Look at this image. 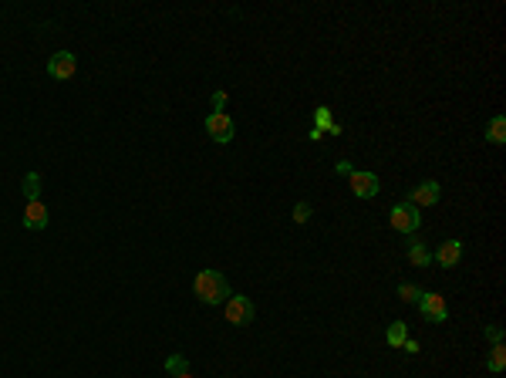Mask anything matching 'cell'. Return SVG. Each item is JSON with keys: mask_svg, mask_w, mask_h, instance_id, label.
Wrapping results in <instances>:
<instances>
[{"mask_svg": "<svg viewBox=\"0 0 506 378\" xmlns=\"http://www.w3.org/2000/svg\"><path fill=\"white\" fill-rule=\"evenodd\" d=\"M193 294L206 308H223L226 298H230V280L220 274V271H199L193 277Z\"/></svg>", "mask_w": 506, "mask_h": 378, "instance_id": "6da1fadb", "label": "cell"}, {"mask_svg": "<svg viewBox=\"0 0 506 378\" xmlns=\"http://www.w3.org/2000/svg\"><path fill=\"white\" fill-rule=\"evenodd\" d=\"M389 223H391V230H399V233H405V236L418 233V226H422L418 206H412L409 199H399V203L389 209Z\"/></svg>", "mask_w": 506, "mask_h": 378, "instance_id": "7a4b0ae2", "label": "cell"}, {"mask_svg": "<svg viewBox=\"0 0 506 378\" xmlns=\"http://www.w3.org/2000/svg\"><path fill=\"white\" fill-rule=\"evenodd\" d=\"M253 314H257V308H253V300L247 294H230L226 304H223V317H226V325L233 327H247L253 321Z\"/></svg>", "mask_w": 506, "mask_h": 378, "instance_id": "3957f363", "label": "cell"}, {"mask_svg": "<svg viewBox=\"0 0 506 378\" xmlns=\"http://www.w3.org/2000/svg\"><path fill=\"white\" fill-rule=\"evenodd\" d=\"M206 132H209V139L216 145H230L233 142V135H236V125H233V118L226 115V112H209L206 115Z\"/></svg>", "mask_w": 506, "mask_h": 378, "instance_id": "277c9868", "label": "cell"}, {"mask_svg": "<svg viewBox=\"0 0 506 378\" xmlns=\"http://www.w3.org/2000/svg\"><path fill=\"white\" fill-rule=\"evenodd\" d=\"M418 314L426 317V321H449V308H446V298L442 294H436V290H426L422 298H418Z\"/></svg>", "mask_w": 506, "mask_h": 378, "instance_id": "5b68a950", "label": "cell"}, {"mask_svg": "<svg viewBox=\"0 0 506 378\" xmlns=\"http://www.w3.org/2000/svg\"><path fill=\"white\" fill-rule=\"evenodd\" d=\"M351 183V193L358 196V199H371V196L381 193V179H378V172H351L348 176Z\"/></svg>", "mask_w": 506, "mask_h": 378, "instance_id": "8992f818", "label": "cell"}, {"mask_svg": "<svg viewBox=\"0 0 506 378\" xmlns=\"http://www.w3.org/2000/svg\"><path fill=\"white\" fill-rule=\"evenodd\" d=\"M463 253H466V247H463V240H455V236H449V240H442L439 250L432 253V261L439 263L442 271H453L455 263L463 261Z\"/></svg>", "mask_w": 506, "mask_h": 378, "instance_id": "52a82bcc", "label": "cell"}, {"mask_svg": "<svg viewBox=\"0 0 506 378\" xmlns=\"http://www.w3.org/2000/svg\"><path fill=\"white\" fill-rule=\"evenodd\" d=\"M75 71H78V58H75L71 51H58V54H51V61H48V75H51L54 81L75 78Z\"/></svg>", "mask_w": 506, "mask_h": 378, "instance_id": "ba28073f", "label": "cell"}, {"mask_svg": "<svg viewBox=\"0 0 506 378\" xmlns=\"http://www.w3.org/2000/svg\"><path fill=\"white\" fill-rule=\"evenodd\" d=\"M442 199V186L436 179H426V183H418L416 189H409V203L412 206H436Z\"/></svg>", "mask_w": 506, "mask_h": 378, "instance_id": "9c48e42d", "label": "cell"}, {"mask_svg": "<svg viewBox=\"0 0 506 378\" xmlns=\"http://www.w3.org/2000/svg\"><path fill=\"white\" fill-rule=\"evenodd\" d=\"M48 220H51V213H48V206L41 203V199H34V203H27L24 206V230H48Z\"/></svg>", "mask_w": 506, "mask_h": 378, "instance_id": "30bf717a", "label": "cell"}, {"mask_svg": "<svg viewBox=\"0 0 506 378\" xmlns=\"http://www.w3.org/2000/svg\"><path fill=\"white\" fill-rule=\"evenodd\" d=\"M405 243H409V261H412V267H432V250L426 247L422 236L412 233Z\"/></svg>", "mask_w": 506, "mask_h": 378, "instance_id": "8fae6325", "label": "cell"}, {"mask_svg": "<svg viewBox=\"0 0 506 378\" xmlns=\"http://www.w3.org/2000/svg\"><path fill=\"white\" fill-rule=\"evenodd\" d=\"M21 193H24L27 203L41 199V172H24V179H21Z\"/></svg>", "mask_w": 506, "mask_h": 378, "instance_id": "7c38bea8", "label": "cell"}, {"mask_svg": "<svg viewBox=\"0 0 506 378\" xmlns=\"http://www.w3.org/2000/svg\"><path fill=\"white\" fill-rule=\"evenodd\" d=\"M385 341H389V348H402L409 341V325L405 321H391L389 331H385Z\"/></svg>", "mask_w": 506, "mask_h": 378, "instance_id": "4fadbf2b", "label": "cell"}, {"mask_svg": "<svg viewBox=\"0 0 506 378\" xmlns=\"http://www.w3.org/2000/svg\"><path fill=\"white\" fill-rule=\"evenodd\" d=\"M486 139H490L493 145H503V142H506V118H503V115H493V118H490Z\"/></svg>", "mask_w": 506, "mask_h": 378, "instance_id": "5bb4252c", "label": "cell"}, {"mask_svg": "<svg viewBox=\"0 0 506 378\" xmlns=\"http://www.w3.org/2000/svg\"><path fill=\"white\" fill-rule=\"evenodd\" d=\"M486 368L493 372V375H500L506 368V345H493V352H490V362H486Z\"/></svg>", "mask_w": 506, "mask_h": 378, "instance_id": "9a60e30c", "label": "cell"}, {"mask_svg": "<svg viewBox=\"0 0 506 378\" xmlns=\"http://www.w3.org/2000/svg\"><path fill=\"white\" fill-rule=\"evenodd\" d=\"M334 125V118H331V108L327 105H317V112H314V129L317 132H325L327 135V129Z\"/></svg>", "mask_w": 506, "mask_h": 378, "instance_id": "2e32d148", "label": "cell"}, {"mask_svg": "<svg viewBox=\"0 0 506 378\" xmlns=\"http://www.w3.org/2000/svg\"><path fill=\"white\" fill-rule=\"evenodd\" d=\"M162 368H166V375L176 378V375H182V372H189V362H186L182 355H169L166 365H162Z\"/></svg>", "mask_w": 506, "mask_h": 378, "instance_id": "e0dca14e", "label": "cell"}, {"mask_svg": "<svg viewBox=\"0 0 506 378\" xmlns=\"http://www.w3.org/2000/svg\"><path fill=\"white\" fill-rule=\"evenodd\" d=\"M426 290L422 287H416V284H399V298L405 300V304H418V298H422Z\"/></svg>", "mask_w": 506, "mask_h": 378, "instance_id": "ac0fdd59", "label": "cell"}, {"mask_svg": "<svg viewBox=\"0 0 506 378\" xmlns=\"http://www.w3.org/2000/svg\"><path fill=\"white\" fill-rule=\"evenodd\" d=\"M311 213H314L311 203H307V199H300L297 206H294V223H307L311 220Z\"/></svg>", "mask_w": 506, "mask_h": 378, "instance_id": "d6986e66", "label": "cell"}, {"mask_svg": "<svg viewBox=\"0 0 506 378\" xmlns=\"http://www.w3.org/2000/svg\"><path fill=\"white\" fill-rule=\"evenodd\" d=\"M483 335L493 341V345H503V327H500V325H486V331H483Z\"/></svg>", "mask_w": 506, "mask_h": 378, "instance_id": "ffe728a7", "label": "cell"}, {"mask_svg": "<svg viewBox=\"0 0 506 378\" xmlns=\"http://www.w3.org/2000/svg\"><path fill=\"white\" fill-rule=\"evenodd\" d=\"M209 105H213V112H223V108H226V92H213Z\"/></svg>", "mask_w": 506, "mask_h": 378, "instance_id": "44dd1931", "label": "cell"}, {"mask_svg": "<svg viewBox=\"0 0 506 378\" xmlns=\"http://www.w3.org/2000/svg\"><path fill=\"white\" fill-rule=\"evenodd\" d=\"M334 172H337V176H351L354 169H351V162H348V159H341V162H334Z\"/></svg>", "mask_w": 506, "mask_h": 378, "instance_id": "7402d4cb", "label": "cell"}, {"mask_svg": "<svg viewBox=\"0 0 506 378\" xmlns=\"http://www.w3.org/2000/svg\"><path fill=\"white\" fill-rule=\"evenodd\" d=\"M402 348H405V352H409V355H418V341H412V338H409V341H405V345H402Z\"/></svg>", "mask_w": 506, "mask_h": 378, "instance_id": "603a6c76", "label": "cell"}, {"mask_svg": "<svg viewBox=\"0 0 506 378\" xmlns=\"http://www.w3.org/2000/svg\"><path fill=\"white\" fill-rule=\"evenodd\" d=\"M307 139H311V142H321V139H325V132H317V129H311V132H307Z\"/></svg>", "mask_w": 506, "mask_h": 378, "instance_id": "cb8c5ba5", "label": "cell"}, {"mask_svg": "<svg viewBox=\"0 0 506 378\" xmlns=\"http://www.w3.org/2000/svg\"><path fill=\"white\" fill-rule=\"evenodd\" d=\"M176 378H193V375H189V372H182V375H176Z\"/></svg>", "mask_w": 506, "mask_h": 378, "instance_id": "d4e9b609", "label": "cell"}]
</instances>
